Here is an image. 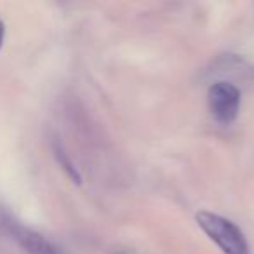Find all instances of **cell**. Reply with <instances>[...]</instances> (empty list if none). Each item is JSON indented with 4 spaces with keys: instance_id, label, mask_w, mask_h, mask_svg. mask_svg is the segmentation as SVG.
I'll return each mask as SVG.
<instances>
[{
    "instance_id": "obj_3",
    "label": "cell",
    "mask_w": 254,
    "mask_h": 254,
    "mask_svg": "<svg viewBox=\"0 0 254 254\" xmlns=\"http://www.w3.org/2000/svg\"><path fill=\"white\" fill-rule=\"evenodd\" d=\"M11 235L14 237V240L26 251L28 254H63L53 242L46 239L40 233L33 232V230L23 226L21 223L14 221V219H5Z\"/></svg>"
},
{
    "instance_id": "obj_2",
    "label": "cell",
    "mask_w": 254,
    "mask_h": 254,
    "mask_svg": "<svg viewBox=\"0 0 254 254\" xmlns=\"http://www.w3.org/2000/svg\"><path fill=\"white\" fill-rule=\"evenodd\" d=\"M209 108L216 120L221 124H230L237 119L240 108V92L230 82H216L209 87L207 94Z\"/></svg>"
},
{
    "instance_id": "obj_1",
    "label": "cell",
    "mask_w": 254,
    "mask_h": 254,
    "mask_svg": "<svg viewBox=\"0 0 254 254\" xmlns=\"http://www.w3.org/2000/svg\"><path fill=\"white\" fill-rule=\"evenodd\" d=\"M197 223L225 254H251L242 230L233 221L214 212L202 211L197 214Z\"/></svg>"
},
{
    "instance_id": "obj_4",
    "label": "cell",
    "mask_w": 254,
    "mask_h": 254,
    "mask_svg": "<svg viewBox=\"0 0 254 254\" xmlns=\"http://www.w3.org/2000/svg\"><path fill=\"white\" fill-rule=\"evenodd\" d=\"M56 155H58V159H60L61 166L64 167V171H66V173L70 174V176L75 180V183H80V174L77 173V169L73 167V164H71L70 160H68L66 157H64V153L61 152V150H56Z\"/></svg>"
},
{
    "instance_id": "obj_5",
    "label": "cell",
    "mask_w": 254,
    "mask_h": 254,
    "mask_svg": "<svg viewBox=\"0 0 254 254\" xmlns=\"http://www.w3.org/2000/svg\"><path fill=\"white\" fill-rule=\"evenodd\" d=\"M4 37H5V25H4V21L0 19V47L4 44Z\"/></svg>"
}]
</instances>
